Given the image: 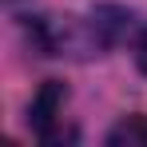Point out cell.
Segmentation results:
<instances>
[{
  "label": "cell",
  "instance_id": "1",
  "mask_svg": "<svg viewBox=\"0 0 147 147\" xmlns=\"http://www.w3.org/2000/svg\"><path fill=\"white\" fill-rule=\"evenodd\" d=\"M131 32V12L115 4H99L88 16H32L28 36L40 56H103Z\"/></svg>",
  "mask_w": 147,
  "mask_h": 147
},
{
  "label": "cell",
  "instance_id": "2",
  "mask_svg": "<svg viewBox=\"0 0 147 147\" xmlns=\"http://www.w3.org/2000/svg\"><path fill=\"white\" fill-rule=\"evenodd\" d=\"M64 107H68V88H64L60 80H44V88L28 103V127H32L44 143L76 139V131L64 123Z\"/></svg>",
  "mask_w": 147,
  "mask_h": 147
},
{
  "label": "cell",
  "instance_id": "3",
  "mask_svg": "<svg viewBox=\"0 0 147 147\" xmlns=\"http://www.w3.org/2000/svg\"><path fill=\"white\" fill-rule=\"evenodd\" d=\"M107 143H147V119H143V115H131V119H123L119 127H111Z\"/></svg>",
  "mask_w": 147,
  "mask_h": 147
},
{
  "label": "cell",
  "instance_id": "4",
  "mask_svg": "<svg viewBox=\"0 0 147 147\" xmlns=\"http://www.w3.org/2000/svg\"><path fill=\"white\" fill-rule=\"evenodd\" d=\"M135 60H139V68L147 72V28L139 32V40H135Z\"/></svg>",
  "mask_w": 147,
  "mask_h": 147
},
{
  "label": "cell",
  "instance_id": "5",
  "mask_svg": "<svg viewBox=\"0 0 147 147\" xmlns=\"http://www.w3.org/2000/svg\"><path fill=\"white\" fill-rule=\"evenodd\" d=\"M16 4H20V0H8V8H16Z\"/></svg>",
  "mask_w": 147,
  "mask_h": 147
}]
</instances>
